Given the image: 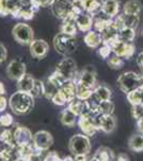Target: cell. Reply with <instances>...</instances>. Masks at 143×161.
<instances>
[{
    "mask_svg": "<svg viewBox=\"0 0 143 161\" xmlns=\"http://www.w3.org/2000/svg\"><path fill=\"white\" fill-rule=\"evenodd\" d=\"M14 124V118L11 114L4 113L0 115V128H8Z\"/></svg>",
    "mask_w": 143,
    "mask_h": 161,
    "instance_id": "41",
    "label": "cell"
},
{
    "mask_svg": "<svg viewBox=\"0 0 143 161\" xmlns=\"http://www.w3.org/2000/svg\"><path fill=\"white\" fill-rule=\"evenodd\" d=\"M100 36H101V39H103V44H107L109 46L118 40L119 29L116 28V26L114 25L113 19H112V22L104 29L103 32H100Z\"/></svg>",
    "mask_w": 143,
    "mask_h": 161,
    "instance_id": "19",
    "label": "cell"
},
{
    "mask_svg": "<svg viewBox=\"0 0 143 161\" xmlns=\"http://www.w3.org/2000/svg\"><path fill=\"white\" fill-rule=\"evenodd\" d=\"M142 35H143V32H142Z\"/></svg>",
    "mask_w": 143,
    "mask_h": 161,
    "instance_id": "57",
    "label": "cell"
},
{
    "mask_svg": "<svg viewBox=\"0 0 143 161\" xmlns=\"http://www.w3.org/2000/svg\"><path fill=\"white\" fill-rule=\"evenodd\" d=\"M112 54V50L107 44H101L98 47V55H100L103 59H108L110 55Z\"/></svg>",
    "mask_w": 143,
    "mask_h": 161,
    "instance_id": "43",
    "label": "cell"
},
{
    "mask_svg": "<svg viewBox=\"0 0 143 161\" xmlns=\"http://www.w3.org/2000/svg\"><path fill=\"white\" fill-rule=\"evenodd\" d=\"M100 115L98 113H92L87 112L78 117V126L82 133L87 136H94L96 132L100 131Z\"/></svg>",
    "mask_w": 143,
    "mask_h": 161,
    "instance_id": "2",
    "label": "cell"
},
{
    "mask_svg": "<svg viewBox=\"0 0 143 161\" xmlns=\"http://www.w3.org/2000/svg\"><path fill=\"white\" fill-rule=\"evenodd\" d=\"M128 147L129 149L135 153L143 152V134L142 133L132 134L128 140Z\"/></svg>",
    "mask_w": 143,
    "mask_h": 161,
    "instance_id": "29",
    "label": "cell"
},
{
    "mask_svg": "<svg viewBox=\"0 0 143 161\" xmlns=\"http://www.w3.org/2000/svg\"><path fill=\"white\" fill-rule=\"evenodd\" d=\"M62 161H75V160H74V158H72V157H69V156H67V157L63 158V159H62Z\"/></svg>",
    "mask_w": 143,
    "mask_h": 161,
    "instance_id": "54",
    "label": "cell"
},
{
    "mask_svg": "<svg viewBox=\"0 0 143 161\" xmlns=\"http://www.w3.org/2000/svg\"><path fill=\"white\" fill-rule=\"evenodd\" d=\"M142 3L140 0H128L123 7V13L126 15H140Z\"/></svg>",
    "mask_w": 143,
    "mask_h": 161,
    "instance_id": "28",
    "label": "cell"
},
{
    "mask_svg": "<svg viewBox=\"0 0 143 161\" xmlns=\"http://www.w3.org/2000/svg\"><path fill=\"white\" fill-rule=\"evenodd\" d=\"M0 147H1V141H0Z\"/></svg>",
    "mask_w": 143,
    "mask_h": 161,
    "instance_id": "56",
    "label": "cell"
},
{
    "mask_svg": "<svg viewBox=\"0 0 143 161\" xmlns=\"http://www.w3.org/2000/svg\"><path fill=\"white\" fill-rule=\"evenodd\" d=\"M13 161H26V160H24V159H22V158H16V159H14V160H13Z\"/></svg>",
    "mask_w": 143,
    "mask_h": 161,
    "instance_id": "55",
    "label": "cell"
},
{
    "mask_svg": "<svg viewBox=\"0 0 143 161\" xmlns=\"http://www.w3.org/2000/svg\"><path fill=\"white\" fill-rule=\"evenodd\" d=\"M73 1L74 0H54L50 8L54 16L62 22L74 20L76 13L74 11Z\"/></svg>",
    "mask_w": 143,
    "mask_h": 161,
    "instance_id": "4",
    "label": "cell"
},
{
    "mask_svg": "<svg viewBox=\"0 0 143 161\" xmlns=\"http://www.w3.org/2000/svg\"><path fill=\"white\" fill-rule=\"evenodd\" d=\"M26 74V64L19 59H14L10 61L7 67V75L10 80H20Z\"/></svg>",
    "mask_w": 143,
    "mask_h": 161,
    "instance_id": "13",
    "label": "cell"
},
{
    "mask_svg": "<svg viewBox=\"0 0 143 161\" xmlns=\"http://www.w3.org/2000/svg\"><path fill=\"white\" fill-rule=\"evenodd\" d=\"M25 0H0V16L11 15L18 19L19 11Z\"/></svg>",
    "mask_w": 143,
    "mask_h": 161,
    "instance_id": "12",
    "label": "cell"
},
{
    "mask_svg": "<svg viewBox=\"0 0 143 161\" xmlns=\"http://www.w3.org/2000/svg\"><path fill=\"white\" fill-rule=\"evenodd\" d=\"M84 12L89 13L92 17H94L101 10L100 0H84Z\"/></svg>",
    "mask_w": 143,
    "mask_h": 161,
    "instance_id": "30",
    "label": "cell"
},
{
    "mask_svg": "<svg viewBox=\"0 0 143 161\" xmlns=\"http://www.w3.org/2000/svg\"><path fill=\"white\" fill-rule=\"evenodd\" d=\"M8 57V50L2 43H0V64L6 61Z\"/></svg>",
    "mask_w": 143,
    "mask_h": 161,
    "instance_id": "46",
    "label": "cell"
},
{
    "mask_svg": "<svg viewBox=\"0 0 143 161\" xmlns=\"http://www.w3.org/2000/svg\"><path fill=\"white\" fill-rule=\"evenodd\" d=\"M136 38V30L131 28L124 27L119 31V39L124 42H131L134 43V40Z\"/></svg>",
    "mask_w": 143,
    "mask_h": 161,
    "instance_id": "34",
    "label": "cell"
},
{
    "mask_svg": "<svg viewBox=\"0 0 143 161\" xmlns=\"http://www.w3.org/2000/svg\"><path fill=\"white\" fill-rule=\"evenodd\" d=\"M56 71L65 80H74L77 77V64L71 57H64L57 64Z\"/></svg>",
    "mask_w": 143,
    "mask_h": 161,
    "instance_id": "8",
    "label": "cell"
},
{
    "mask_svg": "<svg viewBox=\"0 0 143 161\" xmlns=\"http://www.w3.org/2000/svg\"><path fill=\"white\" fill-rule=\"evenodd\" d=\"M33 1L35 2V4L38 8H47L51 6L54 0H33Z\"/></svg>",
    "mask_w": 143,
    "mask_h": 161,
    "instance_id": "47",
    "label": "cell"
},
{
    "mask_svg": "<svg viewBox=\"0 0 143 161\" xmlns=\"http://www.w3.org/2000/svg\"><path fill=\"white\" fill-rule=\"evenodd\" d=\"M140 83H141V75L134 71L124 72L120 75L118 80H116L119 89L125 95L132 92V90L138 89L140 87Z\"/></svg>",
    "mask_w": 143,
    "mask_h": 161,
    "instance_id": "5",
    "label": "cell"
},
{
    "mask_svg": "<svg viewBox=\"0 0 143 161\" xmlns=\"http://www.w3.org/2000/svg\"><path fill=\"white\" fill-rule=\"evenodd\" d=\"M98 127L100 131L110 134L116 128V119L113 115H100Z\"/></svg>",
    "mask_w": 143,
    "mask_h": 161,
    "instance_id": "21",
    "label": "cell"
},
{
    "mask_svg": "<svg viewBox=\"0 0 143 161\" xmlns=\"http://www.w3.org/2000/svg\"><path fill=\"white\" fill-rule=\"evenodd\" d=\"M76 83V98L80 100H84V101H87L89 98L92 96L93 93V90L92 88L88 87V86H84V85L80 84L78 82H75Z\"/></svg>",
    "mask_w": 143,
    "mask_h": 161,
    "instance_id": "31",
    "label": "cell"
},
{
    "mask_svg": "<svg viewBox=\"0 0 143 161\" xmlns=\"http://www.w3.org/2000/svg\"><path fill=\"white\" fill-rule=\"evenodd\" d=\"M12 36L14 40L22 45H30L34 40L33 29L26 23H17L12 29Z\"/></svg>",
    "mask_w": 143,
    "mask_h": 161,
    "instance_id": "7",
    "label": "cell"
},
{
    "mask_svg": "<svg viewBox=\"0 0 143 161\" xmlns=\"http://www.w3.org/2000/svg\"><path fill=\"white\" fill-rule=\"evenodd\" d=\"M53 44L57 53L65 57L74 53L75 50L77 48L76 38L72 37V36L64 35L62 32H59L58 35L54 36Z\"/></svg>",
    "mask_w": 143,
    "mask_h": 161,
    "instance_id": "3",
    "label": "cell"
},
{
    "mask_svg": "<svg viewBox=\"0 0 143 161\" xmlns=\"http://www.w3.org/2000/svg\"><path fill=\"white\" fill-rule=\"evenodd\" d=\"M31 95L33 96V98H40L44 96V82L40 80H35V84L34 87H33L32 92H31Z\"/></svg>",
    "mask_w": 143,
    "mask_h": 161,
    "instance_id": "40",
    "label": "cell"
},
{
    "mask_svg": "<svg viewBox=\"0 0 143 161\" xmlns=\"http://www.w3.org/2000/svg\"><path fill=\"white\" fill-rule=\"evenodd\" d=\"M75 24H76L77 28L82 32H89L90 30H92L93 27V17L91 16L89 13L84 12V13H80L75 16Z\"/></svg>",
    "mask_w": 143,
    "mask_h": 161,
    "instance_id": "16",
    "label": "cell"
},
{
    "mask_svg": "<svg viewBox=\"0 0 143 161\" xmlns=\"http://www.w3.org/2000/svg\"><path fill=\"white\" fill-rule=\"evenodd\" d=\"M59 88L57 86H54L53 83H50L47 80V82L44 83V96H45L47 99L51 100L54 98V96L58 92Z\"/></svg>",
    "mask_w": 143,
    "mask_h": 161,
    "instance_id": "39",
    "label": "cell"
},
{
    "mask_svg": "<svg viewBox=\"0 0 143 161\" xmlns=\"http://www.w3.org/2000/svg\"><path fill=\"white\" fill-rule=\"evenodd\" d=\"M126 98L131 104V106L143 104V89L142 88H138L136 90H132L129 93H127Z\"/></svg>",
    "mask_w": 143,
    "mask_h": 161,
    "instance_id": "32",
    "label": "cell"
},
{
    "mask_svg": "<svg viewBox=\"0 0 143 161\" xmlns=\"http://www.w3.org/2000/svg\"><path fill=\"white\" fill-rule=\"evenodd\" d=\"M32 144L38 152L42 153L50 148L54 144V136L50 132L46 130L38 131L33 134Z\"/></svg>",
    "mask_w": 143,
    "mask_h": 161,
    "instance_id": "9",
    "label": "cell"
},
{
    "mask_svg": "<svg viewBox=\"0 0 143 161\" xmlns=\"http://www.w3.org/2000/svg\"><path fill=\"white\" fill-rule=\"evenodd\" d=\"M0 141L3 143L4 145L10 147H16V143H15L14 136H13V131L6 129L0 133Z\"/></svg>",
    "mask_w": 143,
    "mask_h": 161,
    "instance_id": "36",
    "label": "cell"
},
{
    "mask_svg": "<svg viewBox=\"0 0 143 161\" xmlns=\"http://www.w3.org/2000/svg\"><path fill=\"white\" fill-rule=\"evenodd\" d=\"M84 41L85 45L90 48H98L103 44V39L100 32L96 30H90L89 32L85 33Z\"/></svg>",
    "mask_w": 143,
    "mask_h": 161,
    "instance_id": "22",
    "label": "cell"
},
{
    "mask_svg": "<svg viewBox=\"0 0 143 161\" xmlns=\"http://www.w3.org/2000/svg\"><path fill=\"white\" fill-rule=\"evenodd\" d=\"M91 161H115V155L112 149L108 147H100L96 150Z\"/></svg>",
    "mask_w": 143,
    "mask_h": 161,
    "instance_id": "24",
    "label": "cell"
},
{
    "mask_svg": "<svg viewBox=\"0 0 143 161\" xmlns=\"http://www.w3.org/2000/svg\"><path fill=\"white\" fill-rule=\"evenodd\" d=\"M142 134H143V133H142Z\"/></svg>",
    "mask_w": 143,
    "mask_h": 161,
    "instance_id": "58",
    "label": "cell"
},
{
    "mask_svg": "<svg viewBox=\"0 0 143 161\" xmlns=\"http://www.w3.org/2000/svg\"><path fill=\"white\" fill-rule=\"evenodd\" d=\"M58 92L66 103H71L73 100L76 99V83L75 80H67L60 87Z\"/></svg>",
    "mask_w": 143,
    "mask_h": 161,
    "instance_id": "20",
    "label": "cell"
},
{
    "mask_svg": "<svg viewBox=\"0 0 143 161\" xmlns=\"http://www.w3.org/2000/svg\"><path fill=\"white\" fill-rule=\"evenodd\" d=\"M107 64H108L109 67H110L111 69H113V70L122 69V68H123V66H124V59L113 54L112 56L108 58Z\"/></svg>",
    "mask_w": 143,
    "mask_h": 161,
    "instance_id": "38",
    "label": "cell"
},
{
    "mask_svg": "<svg viewBox=\"0 0 143 161\" xmlns=\"http://www.w3.org/2000/svg\"><path fill=\"white\" fill-rule=\"evenodd\" d=\"M9 106L15 115H26L32 111L34 106V98L29 92L17 90L10 97Z\"/></svg>",
    "mask_w": 143,
    "mask_h": 161,
    "instance_id": "1",
    "label": "cell"
},
{
    "mask_svg": "<svg viewBox=\"0 0 143 161\" xmlns=\"http://www.w3.org/2000/svg\"><path fill=\"white\" fill-rule=\"evenodd\" d=\"M67 108L71 110L73 113L77 116V117H79L80 115H82V114L89 112V108H88L87 101L80 100V99H78V98H76L75 100H73L71 103H69Z\"/></svg>",
    "mask_w": 143,
    "mask_h": 161,
    "instance_id": "25",
    "label": "cell"
},
{
    "mask_svg": "<svg viewBox=\"0 0 143 161\" xmlns=\"http://www.w3.org/2000/svg\"><path fill=\"white\" fill-rule=\"evenodd\" d=\"M74 80L92 89H95V87L97 86V73H96L95 68L93 66L84 67L81 72L78 73L77 77Z\"/></svg>",
    "mask_w": 143,
    "mask_h": 161,
    "instance_id": "10",
    "label": "cell"
},
{
    "mask_svg": "<svg viewBox=\"0 0 143 161\" xmlns=\"http://www.w3.org/2000/svg\"><path fill=\"white\" fill-rule=\"evenodd\" d=\"M137 64L143 73V52L139 53V55L137 56Z\"/></svg>",
    "mask_w": 143,
    "mask_h": 161,
    "instance_id": "49",
    "label": "cell"
},
{
    "mask_svg": "<svg viewBox=\"0 0 143 161\" xmlns=\"http://www.w3.org/2000/svg\"><path fill=\"white\" fill-rule=\"evenodd\" d=\"M6 86H4V84L2 82H0V96H4V93H6Z\"/></svg>",
    "mask_w": 143,
    "mask_h": 161,
    "instance_id": "53",
    "label": "cell"
},
{
    "mask_svg": "<svg viewBox=\"0 0 143 161\" xmlns=\"http://www.w3.org/2000/svg\"><path fill=\"white\" fill-rule=\"evenodd\" d=\"M116 161H130V159H129V157L125 153H121V154H119L118 157H116Z\"/></svg>",
    "mask_w": 143,
    "mask_h": 161,
    "instance_id": "50",
    "label": "cell"
},
{
    "mask_svg": "<svg viewBox=\"0 0 143 161\" xmlns=\"http://www.w3.org/2000/svg\"><path fill=\"white\" fill-rule=\"evenodd\" d=\"M48 80H49L50 83H53L54 86H57V87L59 88V89H60V87H61L62 85L64 84V83L67 82V80H64L63 77H62L61 75H60L57 71H54V73L48 77Z\"/></svg>",
    "mask_w": 143,
    "mask_h": 161,
    "instance_id": "42",
    "label": "cell"
},
{
    "mask_svg": "<svg viewBox=\"0 0 143 161\" xmlns=\"http://www.w3.org/2000/svg\"><path fill=\"white\" fill-rule=\"evenodd\" d=\"M77 26L75 24V20H66V22H63L60 27V32L64 33V35L67 36H72V37H75L77 33Z\"/></svg>",
    "mask_w": 143,
    "mask_h": 161,
    "instance_id": "33",
    "label": "cell"
},
{
    "mask_svg": "<svg viewBox=\"0 0 143 161\" xmlns=\"http://www.w3.org/2000/svg\"><path fill=\"white\" fill-rule=\"evenodd\" d=\"M114 103L111 100L103 101L97 108V113L100 115H113L114 112Z\"/></svg>",
    "mask_w": 143,
    "mask_h": 161,
    "instance_id": "35",
    "label": "cell"
},
{
    "mask_svg": "<svg viewBox=\"0 0 143 161\" xmlns=\"http://www.w3.org/2000/svg\"><path fill=\"white\" fill-rule=\"evenodd\" d=\"M38 9H40V8L36 6L33 0H25L22 6V9H20V11H19L18 19H23L25 20L32 19Z\"/></svg>",
    "mask_w": 143,
    "mask_h": 161,
    "instance_id": "18",
    "label": "cell"
},
{
    "mask_svg": "<svg viewBox=\"0 0 143 161\" xmlns=\"http://www.w3.org/2000/svg\"><path fill=\"white\" fill-rule=\"evenodd\" d=\"M15 153H16V147L7 146L6 148L0 150V161H13Z\"/></svg>",
    "mask_w": 143,
    "mask_h": 161,
    "instance_id": "37",
    "label": "cell"
},
{
    "mask_svg": "<svg viewBox=\"0 0 143 161\" xmlns=\"http://www.w3.org/2000/svg\"><path fill=\"white\" fill-rule=\"evenodd\" d=\"M30 55L35 59H44L49 52V45L43 39H34L29 45Z\"/></svg>",
    "mask_w": 143,
    "mask_h": 161,
    "instance_id": "14",
    "label": "cell"
},
{
    "mask_svg": "<svg viewBox=\"0 0 143 161\" xmlns=\"http://www.w3.org/2000/svg\"><path fill=\"white\" fill-rule=\"evenodd\" d=\"M100 11L110 19H115L120 14V0H100Z\"/></svg>",
    "mask_w": 143,
    "mask_h": 161,
    "instance_id": "17",
    "label": "cell"
},
{
    "mask_svg": "<svg viewBox=\"0 0 143 161\" xmlns=\"http://www.w3.org/2000/svg\"><path fill=\"white\" fill-rule=\"evenodd\" d=\"M59 119H60V123L63 125V126L69 127V128L74 127L77 123V116L67 108L60 112Z\"/></svg>",
    "mask_w": 143,
    "mask_h": 161,
    "instance_id": "26",
    "label": "cell"
},
{
    "mask_svg": "<svg viewBox=\"0 0 143 161\" xmlns=\"http://www.w3.org/2000/svg\"><path fill=\"white\" fill-rule=\"evenodd\" d=\"M35 84V79L31 74L26 73L20 80H17V90L31 93Z\"/></svg>",
    "mask_w": 143,
    "mask_h": 161,
    "instance_id": "23",
    "label": "cell"
},
{
    "mask_svg": "<svg viewBox=\"0 0 143 161\" xmlns=\"http://www.w3.org/2000/svg\"><path fill=\"white\" fill-rule=\"evenodd\" d=\"M93 96L97 99L100 102L103 101H109L112 97V92L108 86L106 85H97L95 89L93 90Z\"/></svg>",
    "mask_w": 143,
    "mask_h": 161,
    "instance_id": "27",
    "label": "cell"
},
{
    "mask_svg": "<svg viewBox=\"0 0 143 161\" xmlns=\"http://www.w3.org/2000/svg\"><path fill=\"white\" fill-rule=\"evenodd\" d=\"M43 161H62V159L60 158L58 153L50 152V153H48L47 156H46L45 158H44Z\"/></svg>",
    "mask_w": 143,
    "mask_h": 161,
    "instance_id": "45",
    "label": "cell"
},
{
    "mask_svg": "<svg viewBox=\"0 0 143 161\" xmlns=\"http://www.w3.org/2000/svg\"><path fill=\"white\" fill-rule=\"evenodd\" d=\"M112 53L114 55L121 57L123 59H130L134 56L135 52H136V46L131 42H124L121 41L120 39L113 42L110 45Z\"/></svg>",
    "mask_w": 143,
    "mask_h": 161,
    "instance_id": "11",
    "label": "cell"
},
{
    "mask_svg": "<svg viewBox=\"0 0 143 161\" xmlns=\"http://www.w3.org/2000/svg\"><path fill=\"white\" fill-rule=\"evenodd\" d=\"M131 114H132V117L136 119V120H139V119L143 118V104L132 105Z\"/></svg>",
    "mask_w": 143,
    "mask_h": 161,
    "instance_id": "44",
    "label": "cell"
},
{
    "mask_svg": "<svg viewBox=\"0 0 143 161\" xmlns=\"http://www.w3.org/2000/svg\"><path fill=\"white\" fill-rule=\"evenodd\" d=\"M137 125H138V128H139L140 133H143V118L137 120Z\"/></svg>",
    "mask_w": 143,
    "mask_h": 161,
    "instance_id": "52",
    "label": "cell"
},
{
    "mask_svg": "<svg viewBox=\"0 0 143 161\" xmlns=\"http://www.w3.org/2000/svg\"><path fill=\"white\" fill-rule=\"evenodd\" d=\"M12 131H13V136H14L15 143H16V146L31 144L32 143L33 136L27 127L17 125L16 127H14V129Z\"/></svg>",
    "mask_w": 143,
    "mask_h": 161,
    "instance_id": "15",
    "label": "cell"
},
{
    "mask_svg": "<svg viewBox=\"0 0 143 161\" xmlns=\"http://www.w3.org/2000/svg\"><path fill=\"white\" fill-rule=\"evenodd\" d=\"M9 104V101L4 96H0V113H2L7 108V105Z\"/></svg>",
    "mask_w": 143,
    "mask_h": 161,
    "instance_id": "48",
    "label": "cell"
},
{
    "mask_svg": "<svg viewBox=\"0 0 143 161\" xmlns=\"http://www.w3.org/2000/svg\"><path fill=\"white\" fill-rule=\"evenodd\" d=\"M69 149L74 156L77 155H89L91 152V142L89 136L84 133L75 134L69 142Z\"/></svg>",
    "mask_w": 143,
    "mask_h": 161,
    "instance_id": "6",
    "label": "cell"
},
{
    "mask_svg": "<svg viewBox=\"0 0 143 161\" xmlns=\"http://www.w3.org/2000/svg\"><path fill=\"white\" fill-rule=\"evenodd\" d=\"M75 161H91L88 155H77L75 156Z\"/></svg>",
    "mask_w": 143,
    "mask_h": 161,
    "instance_id": "51",
    "label": "cell"
}]
</instances>
